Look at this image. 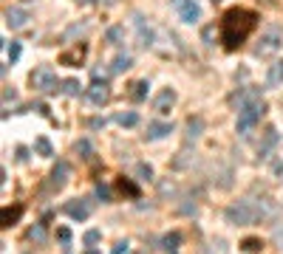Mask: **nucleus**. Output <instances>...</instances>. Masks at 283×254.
Listing matches in <instances>:
<instances>
[{
    "label": "nucleus",
    "mask_w": 283,
    "mask_h": 254,
    "mask_svg": "<svg viewBox=\"0 0 283 254\" xmlns=\"http://www.w3.org/2000/svg\"><path fill=\"white\" fill-rule=\"evenodd\" d=\"M258 26V14L252 9H229L221 17V42L227 51H235L244 45V40L252 34V29Z\"/></svg>",
    "instance_id": "nucleus-1"
},
{
    "label": "nucleus",
    "mask_w": 283,
    "mask_h": 254,
    "mask_svg": "<svg viewBox=\"0 0 283 254\" xmlns=\"http://www.w3.org/2000/svg\"><path fill=\"white\" fill-rule=\"evenodd\" d=\"M29 82H31V88L40 91V93H54V91H60V88H62V82L57 79V73H54V68H51V65L34 68L31 77H29Z\"/></svg>",
    "instance_id": "nucleus-2"
},
{
    "label": "nucleus",
    "mask_w": 283,
    "mask_h": 254,
    "mask_svg": "<svg viewBox=\"0 0 283 254\" xmlns=\"http://www.w3.org/2000/svg\"><path fill=\"white\" fill-rule=\"evenodd\" d=\"M261 218V206H255L252 200H238L227 209V220L235 226H249Z\"/></svg>",
    "instance_id": "nucleus-3"
},
{
    "label": "nucleus",
    "mask_w": 283,
    "mask_h": 254,
    "mask_svg": "<svg viewBox=\"0 0 283 254\" xmlns=\"http://www.w3.org/2000/svg\"><path fill=\"white\" fill-rule=\"evenodd\" d=\"M264 110H266L264 102H255V105H246V108H241V110H238V133H241V136H249V130H252V127L261 121Z\"/></svg>",
    "instance_id": "nucleus-4"
},
{
    "label": "nucleus",
    "mask_w": 283,
    "mask_h": 254,
    "mask_svg": "<svg viewBox=\"0 0 283 254\" xmlns=\"http://www.w3.org/2000/svg\"><path fill=\"white\" fill-rule=\"evenodd\" d=\"M280 42H283L280 31H277V29H269L266 34H261L258 45H255V57H269V54H275V51L280 48Z\"/></svg>",
    "instance_id": "nucleus-5"
},
{
    "label": "nucleus",
    "mask_w": 283,
    "mask_h": 254,
    "mask_svg": "<svg viewBox=\"0 0 283 254\" xmlns=\"http://www.w3.org/2000/svg\"><path fill=\"white\" fill-rule=\"evenodd\" d=\"M68 175H71V167H68L65 161H57V167L51 169V175H49V192H60L62 187L68 184Z\"/></svg>",
    "instance_id": "nucleus-6"
},
{
    "label": "nucleus",
    "mask_w": 283,
    "mask_h": 254,
    "mask_svg": "<svg viewBox=\"0 0 283 254\" xmlns=\"http://www.w3.org/2000/svg\"><path fill=\"white\" fill-rule=\"evenodd\" d=\"M62 209H65L68 218H74V220H85L88 215H91V204H88L85 198H74V200H68V204L62 206Z\"/></svg>",
    "instance_id": "nucleus-7"
},
{
    "label": "nucleus",
    "mask_w": 283,
    "mask_h": 254,
    "mask_svg": "<svg viewBox=\"0 0 283 254\" xmlns=\"http://www.w3.org/2000/svg\"><path fill=\"white\" fill-rule=\"evenodd\" d=\"M108 99H111V88H108V82H93L91 88H88V102L91 105L102 108V105H108Z\"/></svg>",
    "instance_id": "nucleus-8"
},
{
    "label": "nucleus",
    "mask_w": 283,
    "mask_h": 254,
    "mask_svg": "<svg viewBox=\"0 0 283 254\" xmlns=\"http://www.w3.org/2000/svg\"><path fill=\"white\" fill-rule=\"evenodd\" d=\"M85 54H88V45H85V42H80V45H74V48L62 51V54H60V65H82Z\"/></svg>",
    "instance_id": "nucleus-9"
},
{
    "label": "nucleus",
    "mask_w": 283,
    "mask_h": 254,
    "mask_svg": "<svg viewBox=\"0 0 283 254\" xmlns=\"http://www.w3.org/2000/svg\"><path fill=\"white\" fill-rule=\"evenodd\" d=\"M3 17H6V26L9 29H23L26 23H29V12L26 9H20V6H9L6 12H3Z\"/></svg>",
    "instance_id": "nucleus-10"
},
{
    "label": "nucleus",
    "mask_w": 283,
    "mask_h": 254,
    "mask_svg": "<svg viewBox=\"0 0 283 254\" xmlns=\"http://www.w3.org/2000/svg\"><path fill=\"white\" fill-rule=\"evenodd\" d=\"M229 102L235 105V108H246V105H255V102H264V99H261V91L258 88H244V91H238L235 93L232 99H229Z\"/></svg>",
    "instance_id": "nucleus-11"
},
{
    "label": "nucleus",
    "mask_w": 283,
    "mask_h": 254,
    "mask_svg": "<svg viewBox=\"0 0 283 254\" xmlns=\"http://www.w3.org/2000/svg\"><path fill=\"white\" fill-rule=\"evenodd\" d=\"M173 105H176V91H173V88H164V91L156 93V99H153V110H156V113H170Z\"/></svg>",
    "instance_id": "nucleus-12"
},
{
    "label": "nucleus",
    "mask_w": 283,
    "mask_h": 254,
    "mask_svg": "<svg viewBox=\"0 0 283 254\" xmlns=\"http://www.w3.org/2000/svg\"><path fill=\"white\" fill-rule=\"evenodd\" d=\"M176 6H179V14L184 23H196L201 17V9H198L196 0H176Z\"/></svg>",
    "instance_id": "nucleus-13"
},
{
    "label": "nucleus",
    "mask_w": 283,
    "mask_h": 254,
    "mask_svg": "<svg viewBox=\"0 0 283 254\" xmlns=\"http://www.w3.org/2000/svg\"><path fill=\"white\" fill-rule=\"evenodd\" d=\"M277 141H280L277 130H275V127H266V130H264V139H261V144H258V156L266 158V156H269V153L277 147Z\"/></svg>",
    "instance_id": "nucleus-14"
},
{
    "label": "nucleus",
    "mask_w": 283,
    "mask_h": 254,
    "mask_svg": "<svg viewBox=\"0 0 283 254\" xmlns=\"http://www.w3.org/2000/svg\"><path fill=\"white\" fill-rule=\"evenodd\" d=\"M167 133H173V124H167V121H150L148 124V141H159V139H164Z\"/></svg>",
    "instance_id": "nucleus-15"
},
{
    "label": "nucleus",
    "mask_w": 283,
    "mask_h": 254,
    "mask_svg": "<svg viewBox=\"0 0 283 254\" xmlns=\"http://www.w3.org/2000/svg\"><path fill=\"white\" fill-rule=\"evenodd\" d=\"M148 79H136L133 85H130V91H128V96L133 99V102H145V99H148Z\"/></svg>",
    "instance_id": "nucleus-16"
},
{
    "label": "nucleus",
    "mask_w": 283,
    "mask_h": 254,
    "mask_svg": "<svg viewBox=\"0 0 283 254\" xmlns=\"http://www.w3.org/2000/svg\"><path fill=\"white\" fill-rule=\"evenodd\" d=\"M201 130H204V119L201 116H190V119H187V141H196L198 136H201Z\"/></svg>",
    "instance_id": "nucleus-17"
},
{
    "label": "nucleus",
    "mask_w": 283,
    "mask_h": 254,
    "mask_svg": "<svg viewBox=\"0 0 283 254\" xmlns=\"http://www.w3.org/2000/svg\"><path fill=\"white\" fill-rule=\"evenodd\" d=\"M20 215H23V206H6V209H3V215H0V220H3V226H6V229H9V226H14V223H17V220H20Z\"/></svg>",
    "instance_id": "nucleus-18"
},
{
    "label": "nucleus",
    "mask_w": 283,
    "mask_h": 254,
    "mask_svg": "<svg viewBox=\"0 0 283 254\" xmlns=\"http://www.w3.org/2000/svg\"><path fill=\"white\" fill-rule=\"evenodd\" d=\"M130 65H133V57L130 54H116L111 62V73H122V71H128Z\"/></svg>",
    "instance_id": "nucleus-19"
},
{
    "label": "nucleus",
    "mask_w": 283,
    "mask_h": 254,
    "mask_svg": "<svg viewBox=\"0 0 283 254\" xmlns=\"http://www.w3.org/2000/svg\"><path fill=\"white\" fill-rule=\"evenodd\" d=\"M116 189H119V192H122V195H128V198H139V187H136V184L133 181H130V178H119V181H116Z\"/></svg>",
    "instance_id": "nucleus-20"
},
{
    "label": "nucleus",
    "mask_w": 283,
    "mask_h": 254,
    "mask_svg": "<svg viewBox=\"0 0 283 254\" xmlns=\"http://www.w3.org/2000/svg\"><path fill=\"white\" fill-rule=\"evenodd\" d=\"M105 42H108V45H122L125 42V29L122 26H111V29L105 31Z\"/></svg>",
    "instance_id": "nucleus-21"
},
{
    "label": "nucleus",
    "mask_w": 283,
    "mask_h": 254,
    "mask_svg": "<svg viewBox=\"0 0 283 254\" xmlns=\"http://www.w3.org/2000/svg\"><path fill=\"white\" fill-rule=\"evenodd\" d=\"M266 82H269V88H277V85L283 82V60H277L275 65L269 68V77H266Z\"/></svg>",
    "instance_id": "nucleus-22"
},
{
    "label": "nucleus",
    "mask_w": 283,
    "mask_h": 254,
    "mask_svg": "<svg viewBox=\"0 0 283 254\" xmlns=\"http://www.w3.org/2000/svg\"><path fill=\"white\" fill-rule=\"evenodd\" d=\"M179 243H181V235H179V232H170V235H164V237H161V248H164L167 254H176Z\"/></svg>",
    "instance_id": "nucleus-23"
},
{
    "label": "nucleus",
    "mask_w": 283,
    "mask_h": 254,
    "mask_svg": "<svg viewBox=\"0 0 283 254\" xmlns=\"http://www.w3.org/2000/svg\"><path fill=\"white\" fill-rule=\"evenodd\" d=\"M34 153L43 156V158H51V156H54V147H51V141L45 139V136H40V139L34 141Z\"/></svg>",
    "instance_id": "nucleus-24"
},
{
    "label": "nucleus",
    "mask_w": 283,
    "mask_h": 254,
    "mask_svg": "<svg viewBox=\"0 0 283 254\" xmlns=\"http://www.w3.org/2000/svg\"><path fill=\"white\" fill-rule=\"evenodd\" d=\"M136 29H139V45H145V48H148L150 40H153V31L145 29V20H142L139 14H136Z\"/></svg>",
    "instance_id": "nucleus-25"
},
{
    "label": "nucleus",
    "mask_w": 283,
    "mask_h": 254,
    "mask_svg": "<svg viewBox=\"0 0 283 254\" xmlns=\"http://www.w3.org/2000/svg\"><path fill=\"white\" fill-rule=\"evenodd\" d=\"M116 121L122 127H136L139 124V116H136L133 110H125V113H116Z\"/></svg>",
    "instance_id": "nucleus-26"
},
{
    "label": "nucleus",
    "mask_w": 283,
    "mask_h": 254,
    "mask_svg": "<svg viewBox=\"0 0 283 254\" xmlns=\"http://www.w3.org/2000/svg\"><path fill=\"white\" fill-rule=\"evenodd\" d=\"M65 96H80V82L77 79H62V88H60Z\"/></svg>",
    "instance_id": "nucleus-27"
},
{
    "label": "nucleus",
    "mask_w": 283,
    "mask_h": 254,
    "mask_svg": "<svg viewBox=\"0 0 283 254\" xmlns=\"http://www.w3.org/2000/svg\"><path fill=\"white\" fill-rule=\"evenodd\" d=\"M74 153H77V156H82V158H88V161H91V158H93V147L88 144L85 139H80V141H77V144H74Z\"/></svg>",
    "instance_id": "nucleus-28"
},
{
    "label": "nucleus",
    "mask_w": 283,
    "mask_h": 254,
    "mask_svg": "<svg viewBox=\"0 0 283 254\" xmlns=\"http://www.w3.org/2000/svg\"><path fill=\"white\" fill-rule=\"evenodd\" d=\"M29 240H34V243H43L45 240V223H34L29 229Z\"/></svg>",
    "instance_id": "nucleus-29"
},
{
    "label": "nucleus",
    "mask_w": 283,
    "mask_h": 254,
    "mask_svg": "<svg viewBox=\"0 0 283 254\" xmlns=\"http://www.w3.org/2000/svg\"><path fill=\"white\" fill-rule=\"evenodd\" d=\"M85 29H88V23H74V26H68L65 34H62V40H74L77 34H85Z\"/></svg>",
    "instance_id": "nucleus-30"
},
{
    "label": "nucleus",
    "mask_w": 283,
    "mask_h": 254,
    "mask_svg": "<svg viewBox=\"0 0 283 254\" xmlns=\"http://www.w3.org/2000/svg\"><path fill=\"white\" fill-rule=\"evenodd\" d=\"M241 246H244V251H249V254H258L261 248H264V243H261L258 237H246V240L241 243Z\"/></svg>",
    "instance_id": "nucleus-31"
},
{
    "label": "nucleus",
    "mask_w": 283,
    "mask_h": 254,
    "mask_svg": "<svg viewBox=\"0 0 283 254\" xmlns=\"http://www.w3.org/2000/svg\"><path fill=\"white\" fill-rule=\"evenodd\" d=\"M136 175H139V181H150V178H153V167H150V164H136Z\"/></svg>",
    "instance_id": "nucleus-32"
},
{
    "label": "nucleus",
    "mask_w": 283,
    "mask_h": 254,
    "mask_svg": "<svg viewBox=\"0 0 283 254\" xmlns=\"http://www.w3.org/2000/svg\"><path fill=\"white\" fill-rule=\"evenodd\" d=\"M97 198L102 200V204H108V200H111V189L105 187V184H97Z\"/></svg>",
    "instance_id": "nucleus-33"
},
{
    "label": "nucleus",
    "mask_w": 283,
    "mask_h": 254,
    "mask_svg": "<svg viewBox=\"0 0 283 254\" xmlns=\"http://www.w3.org/2000/svg\"><path fill=\"white\" fill-rule=\"evenodd\" d=\"M6 57H9V62H17V57H20V42H12L6 48Z\"/></svg>",
    "instance_id": "nucleus-34"
},
{
    "label": "nucleus",
    "mask_w": 283,
    "mask_h": 254,
    "mask_svg": "<svg viewBox=\"0 0 283 254\" xmlns=\"http://www.w3.org/2000/svg\"><path fill=\"white\" fill-rule=\"evenodd\" d=\"M272 240H275L277 248H283V223L275 226V232H272Z\"/></svg>",
    "instance_id": "nucleus-35"
},
{
    "label": "nucleus",
    "mask_w": 283,
    "mask_h": 254,
    "mask_svg": "<svg viewBox=\"0 0 283 254\" xmlns=\"http://www.w3.org/2000/svg\"><path fill=\"white\" fill-rule=\"evenodd\" d=\"M82 240L88 243V246H93V243H99V232L97 229H91V232H85V237H82Z\"/></svg>",
    "instance_id": "nucleus-36"
},
{
    "label": "nucleus",
    "mask_w": 283,
    "mask_h": 254,
    "mask_svg": "<svg viewBox=\"0 0 283 254\" xmlns=\"http://www.w3.org/2000/svg\"><path fill=\"white\" fill-rule=\"evenodd\" d=\"M159 192H161V195H173V192H176V187H173L170 181H161V184H159Z\"/></svg>",
    "instance_id": "nucleus-37"
},
{
    "label": "nucleus",
    "mask_w": 283,
    "mask_h": 254,
    "mask_svg": "<svg viewBox=\"0 0 283 254\" xmlns=\"http://www.w3.org/2000/svg\"><path fill=\"white\" fill-rule=\"evenodd\" d=\"M111 254H128V240H119V243H116V248H113Z\"/></svg>",
    "instance_id": "nucleus-38"
},
{
    "label": "nucleus",
    "mask_w": 283,
    "mask_h": 254,
    "mask_svg": "<svg viewBox=\"0 0 283 254\" xmlns=\"http://www.w3.org/2000/svg\"><path fill=\"white\" fill-rule=\"evenodd\" d=\"M57 237H60L62 243H68V240H71V232H68V229H60V232H57Z\"/></svg>",
    "instance_id": "nucleus-39"
},
{
    "label": "nucleus",
    "mask_w": 283,
    "mask_h": 254,
    "mask_svg": "<svg viewBox=\"0 0 283 254\" xmlns=\"http://www.w3.org/2000/svg\"><path fill=\"white\" fill-rule=\"evenodd\" d=\"M3 99H6V102L9 99H17V91H14V88H6V91H3Z\"/></svg>",
    "instance_id": "nucleus-40"
},
{
    "label": "nucleus",
    "mask_w": 283,
    "mask_h": 254,
    "mask_svg": "<svg viewBox=\"0 0 283 254\" xmlns=\"http://www.w3.org/2000/svg\"><path fill=\"white\" fill-rule=\"evenodd\" d=\"M34 110H37V113H43V116H49V105H43V102L34 105Z\"/></svg>",
    "instance_id": "nucleus-41"
},
{
    "label": "nucleus",
    "mask_w": 283,
    "mask_h": 254,
    "mask_svg": "<svg viewBox=\"0 0 283 254\" xmlns=\"http://www.w3.org/2000/svg\"><path fill=\"white\" fill-rule=\"evenodd\" d=\"M88 124H91L93 130H99V127H105V119H91V121H88Z\"/></svg>",
    "instance_id": "nucleus-42"
},
{
    "label": "nucleus",
    "mask_w": 283,
    "mask_h": 254,
    "mask_svg": "<svg viewBox=\"0 0 283 254\" xmlns=\"http://www.w3.org/2000/svg\"><path fill=\"white\" fill-rule=\"evenodd\" d=\"M213 31H216L213 26H207V29H204V40H207V42H213Z\"/></svg>",
    "instance_id": "nucleus-43"
},
{
    "label": "nucleus",
    "mask_w": 283,
    "mask_h": 254,
    "mask_svg": "<svg viewBox=\"0 0 283 254\" xmlns=\"http://www.w3.org/2000/svg\"><path fill=\"white\" fill-rule=\"evenodd\" d=\"M26 158H29L26 156V147H17V161H26Z\"/></svg>",
    "instance_id": "nucleus-44"
},
{
    "label": "nucleus",
    "mask_w": 283,
    "mask_h": 254,
    "mask_svg": "<svg viewBox=\"0 0 283 254\" xmlns=\"http://www.w3.org/2000/svg\"><path fill=\"white\" fill-rule=\"evenodd\" d=\"M275 172H277V178H280V181H283V161H280V164H277V167H275Z\"/></svg>",
    "instance_id": "nucleus-45"
},
{
    "label": "nucleus",
    "mask_w": 283,
    "mask_h": 254,
    "mask_svg": "<svg viewBox=\"0 0 283 254\" xmlns=\"http://www.w3.org/2000/svg\"><path fill=\"white\" fill-rule=\"evenodd\" d=\"M99 3H102V6H113V3H116V0H99Z\"/></svg>",
    "instance_id": "nucleus-46"
},
{
    "label": "nucleus",
    "mask_w": 283,
    "mask_h": 254,
    "mask_svg": "<svg viewBox=\"0 0 283 254\" xmlns=\"http://www.w3.org/2000/svg\"><path fill=\"white\" fill-rule=\"evenodd\" d=\"M85 254H99V251H97V248H88V251H85Z\"/></svg>",
    "instance_id": "nucleus-47"
},
{
    "label": "nucleus",
    "mask_w": 283,
    "mask_h": 254,
    "mask_svg": "<svg viewBox=\"0 0 283 254\" xmlns=\"http://www.w3.org/2000/svg\"><path fill=\"white\" fill-rule=\"evenodd\" d=\"M77 3H91V0H77Z\"/></svg>",
    "instance_id": "nucleus-48"
},
{
    "label": "nucleus",
    "mask_w": 283,
    "mask_h": 254,
    "mask_svg": "<svg viewBox=\"0 0 283 254\" xmlns=\"http://www.w3.org/2000/svg\"><path fill=\"white\" fill-rule=\"evenodd\" d=\"M213 3H218V0H213Z\"/></svg>",
    "instance_id": "nucleus-49"
}]
</instances>
